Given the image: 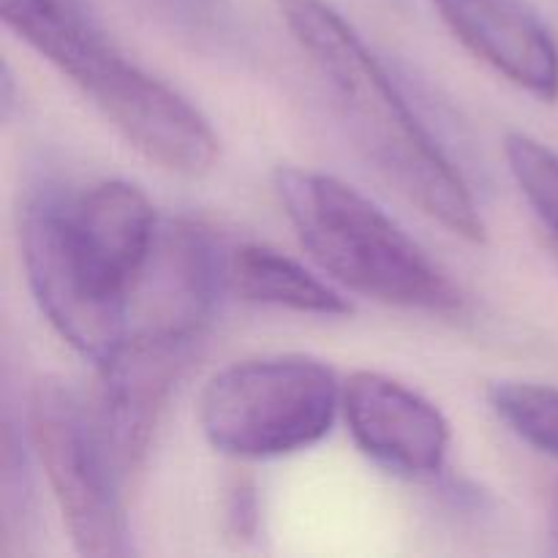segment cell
<instances>
[{
	"label": "cell",
	"mask_w": 558,
	"mask_h": 558,
	"mask_svg": "<svg viewBox=\"0 0 558 558\" xmlns=\"http://www.w3.org/2000/svg\"><path fill=\"white\" fill-rule=\"evenodd\" d=\"M150 199L125 180L38 194L22 210L20 248L38 308L74 352L104 365L129 336L131 294L156 245Z\"/></svg>",
	"instance_id": "6da1fadb"
},
{
	"label": "cell",
	"mask_w": 558,
	"mask_h": 558,
	"mask_svg": "<svg viewBox=\"0 0 558 558\" xmlns=\"http://www.w3.org/2000/svg\"><path fill=\"white\" fill-rule=\"evenodd\" d=\"M276 191L300 245L343 289L398 308L450 314L461 294L407 229L336 174L281 167Z\"/></svg>",
	"instance_id": "277c9868"
},
{
	"label": "cell",
	"mask_w": 558,
	"mask_h": 558,
	"mask_svg": "<svg viewBox=\"0 0 558 558\" xmlns=\"http://www.w3.org/2000/svg\"><path fill=\"white\" fill-rule=\"evenodd\" d=\"M191 349L194 341L183 338L129 332L118 352L98 365L93 412L125 485L145 466L156 425L189 363Z\"/></svg>",
	"instance_id": "52a82bcc"
},
{
	"label": "cell",
	"mask_w": 558,
	"mask_h": 558,
	"mask_svg": "<svg viewBox=\"0 0 558 558\" xmlns=\"http://www.w3.org/2000/svg\"><path fill=\"white\" fill-rule=\"evenodd\" d=\"M223 529L238 543H248V539L256 537V529H259V501H256L254 483H248V480H238L227 490Z\"/></svg>",
	"instance_id": "5bb4252c"
},
{
	"label": "cell",
	"mask_w": 558,
	"mask_h": 558,
	"mask_svg": "<svg viewBox=\"0 0 558 558\" xmlns=\"http://www.w3.org/2000/svg\"><path fill=\"white\" fill-rule=\"evenodd\" d=\"M505 156L521 194L558 240V153L534 136L512 131L505 140Z\"/></svg>",
	"instance_id": "4fadbf2b"
},
{
	"label": "cell",
	"mask_w": 558,
	"mask_h": 558,
	"mask_svg": "<svg viewBox=\"0 0 558 558\" xmlns=\"http://www.w3.org/2000/svg\"><path fill=\"white\" fill-rule=\"evenodd\" d=\"M227 281L245 303L314 316L352 314V303L338 289L267 245H243L234 251L227 267Z\"/></svg>",
	"instance_id": "8fae6325"
},
{
	"label": "cell",
	"mask_w": 558,
	"mask_h": 558,
	"mask_svg": "<svg viewBox=\"0 0 558 558\" xmlns=\"http://www.w3.org/2000/svg\"><path fill=\"white\" fill-rule=\"evenodd\" d=\"M283 25L319 71L365 156L447 232L483 243L480 207L360 33L327 0H276Z\"/></svg>",
	"instance_id": "7a4b0ae2"
},
{
	"label": "cell",
	"mask_w": 558,
	"mask_h": 558,
	"mask_svg": "<svg viewBox=\"0 0 558 558\" xmlns=\"http://www.w3.org/2000/svg\"><path fill=\"white\" fill-rule=\"evenodd\" d=\"M452 36L496 74L543 101L558 98V47L526 0H430Z\"/></svg>",
	"instance_id": "30bf717a"
},
{
	"label": "cell",
	"mask_w": 558,
	"mask_h": 558,
	"mask_svg": "<svg viewBox=\"0 0 558 558\" xmlns=\"http://www.w3.org/2000/svg\"><path fill=\"white\" fill-rule=\"evenodd\" d=\"M221 278L223 265L205 229L185 221L163 223L131 294L129 332L196 343L210 322Z\"/></svg>",
	"instance_id": "9c48e42d"
},
{
	"label": "cell",
	"mask_w": 558,
	"mask_h": 558,
	"mask_svg": "<svg viewBox=\"0 0 558 558\" xmlns=\"http://www.w3.org/2000/svg\"><path fill=\"white\" fill-rule=\"evenodd\" d=\"M336 371L305 354H272L218 371L199 398L213 450L240 461L287 458L319 445L341 412Z\"/></svg>",
	"instance_id": "5b68a950"
},
{
	"label": "cell",
	"mask_w": 558,
	"mask_h": 558,
	"mask_svg": "<svg viewBox=\"0 0 558 558\" xmlns=\"http://www.w3.org/2000/svg\"><path fill=\"white\" fill-rule=\"evenodd\" d=\"M501 423L534 450L558 458V387L499 381L488 392Z\"/></svg>",
	"instance_id": "7c38bea8"
},
{
	"label": "cell",
	"mask_w": 558,
	"mask_h": 558,
	"mask_svg": "<svg viewBox=\"0 0 558 558\" xmlns=\"http://www.w3.org/2000/svg\"><path fill=\"white\" fill-rule=\"evenodd\" d=\"M341 412L354 445L387 472L434 477L445 469L450 423L412 387L379 371H357L343 385Z\"/></svg>",
	"instance_id": "ba28073f"
},
{
	"label": "cell",
	"mask_w": 558,
	"mask_h": 558,
	"mask_svg": "<svg viewBox=\"0 0 558 558\" xmlns=\"http://www.w3.org/2000/svg\"><path fill=\"white\" fill-rule=\"evenodd\" d=\"M27 434L69 537L82 556H125L123 488L93 403L69 381L41 379L27 403Z\"/></svg>",
	"instance_id": "8992f818"
},
{
	"label": "cell",
	"mask_w": 558,
	"mask_h": 558,
	"mask_svg": "<svg viewBox=\"0 0 558 558\" xmlns=\"http://www.w3.org/2000/svg\"><path fill=\"white\" fill-rule=\"evenodd\" d=\"M0 11L142 156L178 174H205L216 163L218 136L205 114L125 60L71 0H0Z\"/></svg>",
	"instance_id": "3957f363"
}]
</instances>
